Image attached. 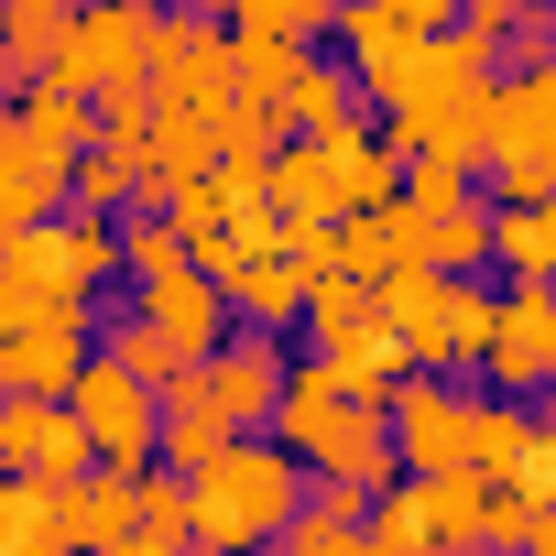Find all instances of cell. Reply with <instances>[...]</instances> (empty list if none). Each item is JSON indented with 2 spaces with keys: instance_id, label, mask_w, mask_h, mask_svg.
<instances>
[{
  "instance_id": "6da1fadb",
  "label": "cell",
  "mask_w": 556,
  "mask_h": 556,
  "mask_svg": "<svg viewBox=\"0 0 556 556\" xmlns=\"http://www.w3.org/2000/svg\"><path fill=\"white\" fill-rule=\"evenodd\" d=\"M262 437L285 447L295 469H339L350 491H393V437H382V404H361L328 361H285V393H273Z\"/></svg>"
},
{
  "instance_id": "7a4b0ae2",
  "label": "cell",
  "mask_w": 556,
  "mask_h": 556,
  "mask_svg": "<svg viewBox=\"0 0 556 556\" xmlns=\"http://www.w3.org/2000/svg\"><path fill=\"white\" fill-rule=\"evenodd\" d=\"M295 491H306V469L273 447V437H229V447L186 480V545H197V556H262L273 534H285Z\"/></svg>"
},
{
  "instance_id": "3957f363",
  "label": "cell",
  "mask_w": 556,
  "mask_h": 556,
  "mask_svg": "<svg viewBox=\"0 0 556 556\" xmlns=\"http://www.w3.org/2000/svg\"><path fill=\"white\" fill-rule=\"evenodd\" d=\"M469 382L458 371H393V393H382V437H393V469L404 480H447V469H469Z\"/></svg>"
},
{
  "instance_id": "277c9868",
  "label": "cell",
  "mask_w": 556,
  "mask_h": 556,
  "mask_svg": "<svg viewBox=\"0 0 556 556\" xmlns=\"http://www.w3.org/2000/svg\"><path fill=\"white\" fill-rule=\"evenodd\" d=\"M55 404L88 426V458H99V469H142V458H153V382H142V371H121L110 350H88V361H77V382H66Z\"/></svg>"
},
{
  "instance_id": "5b68a950",
  "label": "cell",
  "mask_w": 556,
  "mask_h": 556,
  "mask_svg": "<svg viewBox=\"0 0 556 556\" xmlns=\"http://www.w3.org/2000/svg\"><path fill=\"white\" fill-rule=\"evenodd\" d=\"M382 229H393V262H426V273H480L491 262V197H415L393 186L382 197Z\"/></svg>"
},
{
  "instance_id": "8992f818",
  "label": "cell",
  "mask_w": 556,
  "mask_h": 556,
  "mask_svg": "<svg viewBox=\"0 0 556 556\" xmlns=\"http://www.w3.org/2000/svg\"><path fill=\"white\" fill-rule=\"evenodd\" d=\"M153 23H164V0H77V23H66V45H55V66L45 77H66V88H121V77H142V55H153Z\"/></svg>"
},
{
  "instance_id": "52a82bcc",
  "label": "cell",
  "mask_w": 556,
  "mask_h": 556,
  "mask_svg": "<svg viewBox=\"0 0 556 556\" xmlns=\"http://www.w3.org/2000/svg\"><path fill=\"white\" fill-rule=\"evenodd\" d=\"M480 393H513V404H534L545 382H556V295L545 285H513V295H491V339H480Z\"/></svg>"
},
{
  "instance_id": "ba28073f",
  "label": "cell",
  "mask_w": 556,
  "mask_h": 556,
  "mask_svg": "<svg viewBox=\"0 0 556 556\" xmlns=\"http://www.w3.org/2000/svg\"><path fill=\"white\" fill-rule=\"evenodd\" d=\"M142 88H153V110H218L229 99V34H218V12H164L153 55H142Z\"/></svg>"
},
{
  "instance_id": "9c48e42d",
  "label": "cell",
  "mask_w": 556,
  "mask_h": 556,
  "mask_svg": "<svg viewBox=\"0 0 556 556\" xmlns=\"http://www.w3.org/2000/svg\"><path fill=\"white\" fill-rule=\"evenodd\" d=\"M88 426L55 404V393H0V480H88Z\"/></svg>"
},
{
  "instance_id": "30bf717a",
  "label": "cell",
  "mask_w": 556,
  "mask_h": 556,
  "mask_svg": "<svg viewBox=\"0 0 556 556\" xmlns=\"http://www.w3.org/2000/svg\"><path fill=\"white\" fill-rule=\"evenodd\" d=\"M88 350H99V306H45V317H0V393H66Z\"/></svg>"
},
{
  "instance_id": "8fae6325",
  "label": "cell",
  "mask_w": 556,
  "mask_h": 556,
  "mask_svg": "<svg viewBox=\"0 0 556 556\" xmlns=\"http://www.w3.org/2000/svg\"><path fill=\"white\" fill-rule=\"evenodd\" d=\"M328 34H339V66H350L361 110H382V88H393L404 55L426 45V23L404 12V0H328Z\"/></svg>"
},
{
  "instance_id": "7c38bea8",
  "label": "cell",
  "mask_w": 556,
  "mask_h": 556,
  "mask_svg": "<svg viewBox=\"0 0 556 556\" xmlns=\"http://www.w3.org/2000/svg\"><path fill=\"white\" fill-rule=\"evenodd\" d=\"M207 393H218V415L240 426V437H262V415H273V393H285V339H273V328H229L207 361Z\"/></svg>"
},
{
  "instance_id": "4fadbf2b",
  "label": "cell",
  "mask_w": 556,
  "mask_h": 556,
  "mask_svg": "<svg viewBox=\"0 0 556 556\" xmlns=\"http://www.w3.org/2000/svg\"><path fill=\"white\" fill-rule=\"evenodd\" d=\"M131 317H142V328H164L186 361H207V350L229 339V306H218V285H207L197 262H175V273H142V285H131Z\"/></svg>"
},
{
  "instance_id": "5bb4252c",
  "label": "cell",
  "mask_w": 556,
  "mask_h": 556,
  "mask_svg": "<svg viewBox=\"0 0 556 556\" xmlns=\"http://www.w3.org/2000/svg\"><path fill=\"white\" fill-rule=\"evenodd\" d=\"M218 306H229V328H273V339H285V328H295V306H306L295 251H240V262L218 273Z\"/></svg>"
},
{
  "instance_id": "9a60e30c",
  "label": "cell",
  "mask_w": 556,
  "mask_h": 556,
  "mask_svg": "<svg viewBox=\"0 0 556 556\" xmlns=\"http://www.w3.org/2000/svg\"><path fill=\"white\" fill-rule=\"evenodd\" d=\"M0 121H12L34 153H88V142H99V110H88V88H66V77H34Z\"/></svg>"
},
{
  "instance_id": "2e32d148",
  "label": "cell",
  "mask_w": 556,
  "mask_h": 556,
  "mask_svg": "<svg viewBox=\"0 0 556 556\" xmlns=\"http://www.w3.org/2000/svg\"><path fill=\"white\" fill-rule=\"evenodd\" d=\"M66 207V153H34L12 121H0V229H34Z\"/></svg>"
},
{
  "instance_id": "e0dca14e",
  "label": "cell",
  "mask_w": 556,
  "mask_h": 556,
  "mask_svg": "<svg viewBox=\"0 0 556 556\" xmlns=\"http://www.w3.org/2000/svg\"><path fill=\"white\" fill-rule=\"evenodd\" d=\"M66 491H77V480H66ZM66 491H55V480H0V556H77Z\"/></svg>"
},
{
  "instance_id": "ac0fdd59",
  "label": "cell",
  "mask_w": 556,
  "mask_h": 556,
  "mask_svg": "<svg viewBox=\"0 0 556 556\" xmlns=\"http://www.w3.org/2000/svg\"><path fill=\"white\" fill-rule=\"evenodd\" d=\"M142 197V153L131 142H88V153H66V207L77 218H121Z\"/></svg>"
},
{
  "instance_id": "d6986e66",
  "label": "cell",
  "mask_w": 556,
  "mask_h": 556,
  "mask_svg": "<svg viewBox=\"0 0 556 556\" xmlns=\"http://www.w3.org/2000/svg\"><path fill=\"white\" fill-rule=\"evenodd\" d=\"M273 121H285V131H339V121H371V110H361L350 66H306V55H295V77H285V99H273Z\"/></svg>"
},
{
  "instance_id": "ffe728a7",
  "label": "cell",
  "mask_w": 556,
  "mask_h": 556,
  "mask_svg": "<svg viewBox=\"0 0 556 556\" xmlns=\"http://www.w3.org/2000/svg\"><path fill=\"white\" fill-rule=\"evenodd\" d=\"M66 534H77V556H99V545L142 534V523H131V469H88V480L66 491Z\"/></svg>"
},
{
  "instance_id": "44dd1931",
  "label": "cell",
  "mask_w": 556,
  "mask_h": 556,
  "mask_svg": "<svg viewBox=\"0 0 556 556\" xmlns=\"http://www.w3.org/2000/svg\"><path fill=\"white\" fill-rule=\"evenodd\" d=\"M491 262L513 285H545L556 273V207H491Z\"/></svg>"
},
{
  "instance_id": "7402d4cb",
  "label": "cell",
  "mask_w": 556,
  "mask_h": 556,
  "mask_svg": "<svg viewBox=\"0 0 556 556\" xmlns=\"http://www.w3.org/2000/svg\"><path fill=\"white\" fill-rule=\"evenodd\" d=\"M66 23H77V0H0V55H23L45 77L55 45H66Z\"/></svg>"
},
{
  "instance_id": "603a6c76",
  "label": "cell",
  "mask_w": 556,
  "mask_h": 556,
  "mask_svg": "<svg viewBox=\"0 0 556 556\" xmlns=\"http://www.w3.org/2000/svg\"><path fill=\"white\" fill-rule=\"evenodd\" d=\"M491 207H556V153H480Z\"/></svg>"
},
{
  "instance_id": "cb8c5ba5",
  "label": "cell",
  "mask_w": 556,
  "mask_h": 556,
  "mask_svg": "<svg viewBox=\"0 0 556 556\" xmlns=\"http://www.w3.org/2000/svg\"><path fill=\"white\" fill-rule=\"evenodd\" d=\"M218 23H229V34H295V45H306V34L328 23V0H218Z\"/></svg>"
},
{
  "instance_id": "d4e9b609",
  "label": "cell",
  "mask_w": 556,
  "mask_h": 556,
  "mask_svg": "<svg viewBox=\"0 0 556 556\" xmlns=\"http://www.w3.org/2000/svg\"><path fill=\"white\" fill-rule=\"evenodd\" d=\"M175 262H186V229H175L164 207H142V218L121 229V273L142 285V273H175Z\"/></svg>"
},
{
  "instance_id": "484cf974",
  "label": "cell",
  "mask_w": 556,
  "mask_h": 556,
  "mask_svg": "<svg viewBox=\"0 0 556 556\" xmlns=\"http://www.w3.org/2000/svg\"><path fill=\"white\" fill-rule=\"evenodd\" d=\"M285 556H361V523H339V513H317V502H295L285 513V534H273Z\"/></svg>"
},
{
  "instance_id": "4316f807",
  "label": "cell",
  "mask_w": 556,
  "mask_h": 556,
  "mask_svg": "<svg viewBox=\"0 0 556 556\" xmlns=\"http://www.w3.org/2000/svg\"><path fill=\"white\" fill-rule=\"evenodd\" d=\"M99 556H197L186 534H121V545H99Z\"/></svg>"
},
{
  "instance_id": "83f0119b",
  "label": "cell",
  "mask_w": 556,
  "mask_h": 556,
  "mask_svg": "<svg viewBox=\"0 0 556 556\" xmlns=\"http://www.w3.org/2000/svg\"><path fill=\"white\" fill-rule=\"evenodd\" d=\"M404 12H415V23L437 34V23H458V0H404Z\"/></svg>"
},
{
  "instance_id": "f1b7e54d",
  "label": "cell",
  "mask_w": 556,
  "mask_h": 556,
  "mask_svg": "<svg viewBox=\"0 0 556 556\" xmlns=\"http://www.w3.org/2000/svg\"><path fill=\"white\" fill-rule=\"evenodd\" d=\"M164 12H218V0H164Z\"/></svg>"
}]
</instances>
